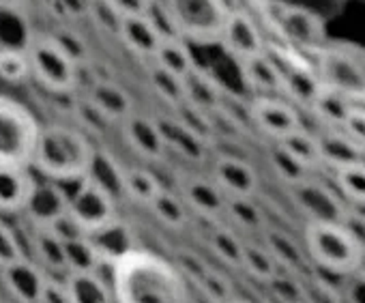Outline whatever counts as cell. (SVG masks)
Returning a JSON list of instances; mask_svg holds the SVG:
<instances>
[{
	"label": "cell",
	"instance_id": "cell-27",
	"mask_svg": "<svg viewBox=\"0 0 365 303\" xmlns=\"http://www.w3.org/2000/svg\"><path fill=\"white\" fill-rule=\"evenodd\" d=\"M209 250L224 267H228L232 271H243L245 239L230 224H226V222L215 224V228L209 235Z\"/></svg>",
	"mask_w": 365,
	"mask_h": 303
},
{
	"label": "cell",
	"instance_id": "cell-55",
	"mask_svg": "<svg viewBox=\"0 0 365 303\" xmlns=\"http://www.w3.org/2000/svg\"><path fill=\"white\" fill-rule=\"evenodd\" d=\"M341 224L354 235V239L361 245H365V211L361 207H356V209L348 207V213H346V217H344Z\"/></svg>",
	"mask_w": 365,
	"mask_h": 303
},
{
	"label": "cell",
	"instance_id": "cell-49",
	"mask_svg": "<svg viewBox=\"0 0 365 303\" xmlns=\"http://www.w3.org/2000/svg\"><path fill=\"white\" fill-rule=\"evenodd\" d=\"M52 39L67 52V56L78 65H88L91 63V52H88V46L84 41L82 35H78L76 31H58V33H52Z\"/></svg>",
	"mask_w": 365,
	"mask_h": 303
},
{
	"label": "cell",
	"instance_id": "cell-22",
	"mask_svg": "<svg viewBox=\"0 0 365 303\" xmlns=\"http://www.w3.org/2000/svg\"><path fill=\"white\" fill-rule=\"evenodd\" d=\"M86 97L112 120V123H123L131 114H135L133 97L129 95L127 88L116 84L114 80H99L95 82L88 91Z\"/></svg>",
	"mask_w": 365,
	"mask_h": 303
},
{
	"label": "cell",
	"instance_id": "cell-18",
	"mask_svg": "<svg viewBox=\"0 0 365 303\" xmlns=\"http://www.w3.org/2000/svg\"><path fill=\"white\" fill-rule=\"evenodd\" d=\"M239 73L254 97H275L284 93V71L269 52L239 61Z\"/></svg>",
	"mask_w": 365,
	"mask_h": 303
},
{
	"label": "cell",
	"instance_id": "cell-19",
	"mask_svg": "<svg viewBox=\"0 0 365 303\" xmlns=\"http://www.w3.org/2000/svg\"><path fill=\"white\" fill-rule=\"evenodd\" d=\"M88 239L93 241L101 265L114 269V265L118 260H123L127 254H131L133 250H138V239H135V230L120 217L112 220L110 224H106L103 228L95 230L88 235Z\"/></svg>",
	"mask_w": 365,
	"mask_h": 303
},
{
	"label": "cell",
	"instance_id": "cell-35",
	"mask_svg": "<svg viewBox=\"0 0 365 303\" xmlns=\"http://www.w3.org/2000/svg\"><path fill=\"white\" fill-rule=\"evenodd\" d=\"M277 144H282V146L288 150V153H290L294 160H299L307 170L316 173V170L322 168V155H320L318 133H312V131H307V129L303 127V129H299L297 133L288 135L286 140H282V142H277Z\"/></svg>",
	"mask_w": 365,
	"mask_h": 303
},
{
	"label": "cell",
	"instance_id": "cell-54",
	"mask_svg": "<svg viewBox=\"0 0 365 303\" xmlns=\"http://www.w3.org/2000/svg\"><path fill=\"white\" fill-rule=\"evenodd\" d=\"M341 294H344V303H365V275L361 273L346 275Z\"/></svg>",
	"mask_w": 365,
	"mask_h": 303
},
{
	"label": "cell",
	"instance_id": "cell-51",
	"mask_svg": "<svg viewBox=\"0 0 365 303\" xmlns=\"http://www.w3.org/2000/svg\"><path fill=\"white\" fill-rule=\"evenodd\" d=\"M22 258L26 256H24V247H22L18 232L9 224L0 222V269H5Z\"/></svg>",
	"mask_w": 365,
	"mask_h": 303
},
{
	"label": "cell",
	"instance_id": "cell-17",
	"mask_svg": "<svg viewBox=\"0 0 365 303\" xmlns=\"http://www.w3.org/2000/svg\"><path fill=\"white\" fill-rule=\"evenodd\" d=\"M120 129H123V138L129 144V148L142 160L159 162L165 155L168 148H165V140H163L157 118L135 112L127 120L120 123Z\"/></svg>",
	"mask_w": 365,
	"mask_h": 303
},
{
	"label": "cell",
	"instance_id": "cell-42",
	"mask_svg": "<svg viewBox=\"0 0 365 303\" xmlns=\"http://www.w3.org/2000/svg\"><path fill=\"white\" fill-rule=\"evenodd\" d=\"M0 78L9 84H24L29 78H33L31 61L26 50L20 48H0Z\"/></svg>",
	"mask_w": 365,
	"mask_h": 303
},
{
	"label": "cell",
	"instance_id": "cell-20",
	"mask_svg": "<svg viewBox=\"0 0 365 303\" xmlns=\"http://www.w3.org/2000/svg\"><path fill=\"white\" fill-rule=\"evenodd\" d=\"M37 185L33 168H0V213H24Z\"/></svg>",
	"mask_w": 365,
	"mask_h": 303
},
{
	"label": "cell",
	"instance_id": "cell-31",
	"mask_svg": "<svg viewBox=\"0 0 365 303\" xmlns=\"http://www.w3.org/2000/svg\"><path fill=\"white\" fill-rule=\"evenodd\" d=\"M226 224L247 235H262L267 226V215L256 198H228Z\"/></svg>",
	"mask_w": 365,
	"mask_h": 303
},
{
	"label": "cell",
	"instance_id": "cell-39",
	"mask_svg": "<svg viewBox=\"0 0 365 303\" xmlns=\"http://www.w3.org/2000/svg\"><path fill=\"white\" fill-rule=\"evenodd\" d=\"M333 179L344 200L356 207H365V160L339 168L333 173Z\"/></svg>",
	"mask_w": 365,
	"mask_h": 303
},
{
	"label": "cell",
	"instance_id": "cell-33",
	"mask_svg": "<svg viewBox=\"0 0 365 303\" xmlns=\"http://www.w3.org/2000/svg\"><path fill=\"white\" fill-rule=\"evenodd\" d=\"M148 209L153 211L157 222L170 230H182L190 224V217H192V211L185 205V200L180 198V194L170 192L165 188L159 192V196L150 202Z\"/></svg>",
	"mask_w": 365,
	"mask_h": 303
},
{
	"label": "cell",
	"instance_id": "cell-23",
	"mask_svg": "<svg viewBox=\"0 0 365 303\" xmlns=\"http://www.w3.org/2000/svg\"><path fill=\"white\" fill-rule=\"evenodd\" d=\"M69 209V198L65 196L63 188L56 181L39 183L24 215L35 228H46L54 217L65 213Z\"/></svg>",
	"mask_w": 365,
	"mask_h": 303
},
{
	"label": "cell",
	"instance_id": "cell-28",
	"mask_svg": "<svg viewBox=\"0 0 365 303\" xmlns=\"http://www.w3.org/2000/svg\"><path fill=\"white\" fill-rule=\"evenodd\" d=\"M63 279L71 303H116L112 284L99 273H67Z\"/></svg>",
	"mask_w": 365,
	"mask_h": 303
},
{
	"label": "cell",
	"instance_id": "cell-1",
	"mask_svg": "<svg viewBox=\"0 0 365 303\" xmlns=\"http://www.w3.org/2000/svg\"><path fill=\"white\" fill-rule=\"evenodd\" d=\"M116 303H192L190 284L172 260L133 250L112 269Z\"/></svg>",
	"mask_w": 365,
	"mask_h": 303
},
{
	"label": "cell",
	"instance_id": "cell-11",
	"mask_svg": "<svg viewBox=\"0 0 365 303\" xmlns=\"http://www.w3.org/2000/svg\"><path fill=\"white\" fill-rule=\"evenodd\" d=\"M69 213L91 235L116 220V200L88 179H82L69 200Z\"/></svg>",
	"mask_w": 365,
	"mask_h": 303
},
{
	"label": "cell",
	"instance_id": "cell-58",
	"mask_svg": "<svg viewBox=\"0 0 365 303\" xmlns=\"http://www.w3.org/2000/svg\"><path fill=\"white\" fill-rule=\"evenodd\" d=\"M110 3L118 9L123 18H138L146 14L150 0H110Z\"/></svg>",
	"mask_w": 365,
	"mask_h": 303
},
{
	"label": "cell",
	"instance_id": "cell-12",
	"mask_svg": "<svg viewBox=\"0 0 365 303\" xmlns=\"http://www.w3.org/2000/svg\"><path fill=\"white\" fill-rule=\"evenodd\" d=\"M178 194L185 200L192 213L200 215L209 222H226V209H228V196L226 192L207 177L185 175L178 181Z\"/></svg>",
	"mask_w": 365,
	"mask_h": 303
},
{
	"label": "cell",
	"instance_id": "cell-15",
	"mask_svg": "<svg viewBox=\"0 0 365 303\" xmlns=\"http://www.w3.org/2000/svg\"><path fill=\"white\" fill-rule=\"evenodd\" d=\"M213 181L228 198H256L260 192V177L252 164L235 155H222L213 162Z\"/></svg>",
	"mask_w": 365,
	"mask_h": 303
},
{
	"label": "cell",
	"instance_id": "cell-38",
	"mask_svg": "<svg viewBox=\"0 0 365 303\" xmlns=\"http://www.w3.org/2000/svg\"><path fill=\"white\" fill-rule=\"evenodd\" d=\"M163 190L161 181L146 168H127L125 175V198L142 205V207H150V202L159 196V192Z\"/></svg>",
	"mask_w": 365,
	"mask_h": 303
},
{
	"label": "cell",
	"instance_id": "cell-7",
	"mask_svg": "<svg viewBox=\"0 0 365 303\" xmlns=\"http://www.w3.org/2000/svg\"><path fill=\"white\" fill-rule=\"evenodd\" d=\"M165 5L174 16L178 37L198 46L220 43L235 9L228 0H165Z\"/></svg>",
	"mask_w": 365,
	"mask_h": 303
},
{
	"label": "cell",
	"instance_id": "cell-47",
	"mask_svg": "<svg viewBox=\"0 0 365 303\" xmlns=\"http://www.w3.org/2000/svg\"><path fill=\"white\" fill-rule=\"evenodd\" d=\"M73 114L80 123V127L86 131H93V133H103L110 125H114L86 95L84 97H78L73 101Z\"/></svg>",
	"mask_w": 365,
	"mask_h": 303
},
{
	"label": "cell",
	"instance_id": "cell-26",
	"mask_svg": "<svg viewBox=\"0 0 365 303\" xmlns=\"http://www.w3.org/2000/svg\"><path fill=\"white\" fill-rule=\"evenodd\" d=\"M118 39L123 41V46L133 52L135 56L142 58H155L159 46H161V35L157 33V29L146 20V16H138V18H125L123 20V29Z\"/></svg>",
	"mask_w": 365,
	"mask_h": 303
},
{
	"label": "cell",
	"instance_id": "cell-48",
	"mask_svg": "<svg viewBox=\"0 0 365 303\" xmlns=\"http://www.w3.org/2000/svg\"><path fill=\"white\" fill-rule=\"evenodd\" d=\"M303 282H305L307 303H344L341 288H335L333 284H329L327 277L305 273Z\"/></svg>",
	"mask_w": 365,
	"mask_h": 303
},
{
	"label": "cell",
	"instance_id": "cell-45",
	"mask_svg": "<svg viewBox=\"0 0 365 303\" xmlns=\"http://www.w3.org/2000/svg\"><path fill=\"white\" fill-rule=\"evenodd\" d=\"M196 288L202 292L207 303H230L232 299H237L230 277L220 269H211Z\"/></svg>",
	"mask_w": 365,
	"mask_h": 303
},
{
	"label": "cell",
	"instance_id": "cell-3",
	"mask_svg": "<svg viewBox=\"0 0 365 303\" xmlns=\"http://www.w3.org/2000/svg\"><path fill=\"white\" fill-rule=\"evenodd\" d=\"M262 22L277 35L279 43L316 58V54L329 43L322 20L299 5L284 0H254Z\"/></svg>",
	"mask_w": 365,
	"mask_h": 303
},
{
	"label": "cell",
	"instance_id": "cell-21",
	"mask_svg": "<svg viewBox=\"0 0 365 303\" xmlns=\"http://www.w3.org/2000/svg\"><path fill=\"white\" fill-rule=\"evenodd\" d=\"M262 243L273 254V258L277 260V265L282 267V271L297 273V275L309 273L307 271V265L312 260L307 256V250H305V245H301L299 241H294L292 235H288L284 230L267 228L262 232Z\"/></svg>",
	"mask_w": 365,
	"mask_h": 303
},
{
	"label": "cell",
	"instance_id": "cell-43",
	"mask_svg": "<svg viewBox=\"0 0 365 303\" xmlns=\"http://www.w3.org/2000/svg\"><path fill=\"white\" fill-rule=\"evenodd\" d=\"M269 288H271V297L275 299V303H307L303 275L282 271L269 284Z\"/></svg>",
	"mask_w": 365,
	"mask_h": 303
},
{
	"label": "cell",
	"instance_id": "cell-29",
	"mask_svg": "<svg viewBox=\"0 0 365 303\" xmlns=\"http://www.w3.org/2000/svg\"><path fill=\"white\" fill-rule=\"evenodd\" d=\"M155 65H159L161 69L187 80L194 71H196V58L190 50V43L180 37H174V39H163L155 58H153Z\"/></svg>",
	"mask_w": 365,
	"mask_h": 303
},
{
	"label": "cell",
	"instance_id": "cell-61",
	"mask_svg": "<svg viewBox=\"0 0 365 303\" xmlns=\"http://www.w3.org/2000/svg\"><path fill=\"white\" fill-rule=\"evenodd\" d=\"M230 303H250V301H243V299H232Z\"/></svg>",
	"mask_w": 365,
	"mask_h": 303
},
{
	"label": "cell",
	"instance_id": "cell-25",
	"mask_svg": "<svg viewBox=\"0 0 365 303\" xmlns=\"http://www.w3.org/2000/svg\"><path fill=\"white\" fill-rule=\"evenodd\" d=\"M125 175H127V168L112 153H108L103 148H97L86 179L99 185L118 202L125 198Z\"/></svg>",
	"mask_w": 365,
	"mask_h": 303
},
{
	"label": "cell",
	"instance_id": "cell-57",
	"mask_svg": "<svg viewBox=\"0 0 365 303\" xmlns=\"http://www.w3.org/2000/svg\"><path fill=\"white\" fill-rule=\"evenodd\" d=\"M41 303H71L69 290L65 286V279H48V286L43 290Z\"/></svg>",
	"mask_w": 365,
	"mask_h": 303
},
{
	"label": "cell",
	"instance_id": "cell-60",
	"mask_svg": "<svg viewBox=\"0 0 365 303\" xmlns=\"http://www.w3.org/2000/svg\"><path fill=\"white\" fill-rule=\"evenodd\" d=\"M354 273L365 275V245H361V256H359V265H356V271Z\"/></svg>",
	"mask_w": 365,
	"mask_h": 303
},
{
	"label": "cell",
	"instance_id": "cell-56",
	"mask_svg": "<svg viewBox=\"0 0 365 303\" xmlns=\"http://www.w3.org/2000/svg\"><path fill=\"white\" fill-rule=\"evenodd\" d=\"M52 7H58V14L69 20L88 18V0H54Z\"/></svg>",
	"mask_w": 365,
	"mask_h": 303
},
{
	"label": "cell",
	"instance_id": "cell-13",
	"mask_svg": "<svg viewBox=\"0 0 365 303\" xmlns=\"http://www.w3.org/2000/svg\"><path fill=\"white\" fill-rule=\"evenodd\" d=\"M220 43L224 46V50H228V54L237 58V63L267 52L262 29L258 26L254 16L243 7H235L230 11Z\"/></svg>",
	"mask_w": 365,
	"mask_h": 303
},
{
	"label": "cell",
	"instance_id": "cell-6",
	"mask_svg": "<svg viewBox=\"0 0 365 303\" xmlns=\"http://www.w3.org/2000/svg\"><path fill=\"white\" fill-rule=\"evenodd\" d=\"M322 86L352 106H365V50L354 43H327L314 58Z\"/></svg>",
	"mask_w": 365,
	"mask_h": 303
},
{
	"label": "cell",
	"instance_id": "cell-53",
	"mask_svg": "<svg viewBox=\"0 0 365 303\" xmlns=\"http://www.w3.org/2000/svg\"><path fill=\"white\" fill-rule=\"evenodd\" d=\"M341 131L365 153V106L350 108V112L341 125Z\"/></svg>",
	"mask_w": 365,
	"mask_h": 303
},
{
	"label": "cell",
	"instance_id": "cell-50",
	"mask_svg": "<svg viewBox=\"0 0 365 303\" xmlns=\"http://www.w3.org/2000/svg\"><path fill=\"white\" fill-rule=\"evenodd\" d=\"M144 16L157 29V33L161 35V39H174V37H178L174 16L168 9L165 0H150V5H148V9H146Z\"/></svg>",
	"mask_w": 365,
	"mask_h": 303
},
{
	"label": "cell",
	"instance_id": "cell-30",
	"mask_svg": "<svg viewBox=\"0 0 365 303\" xmlns=\"http://www.w3.org/2000/svg\"><path fill=\"white\" fill-rule=\"evenodd\" d=\"M31 250L35 262L46 269L48 273H63L67 275V258H65V243L56 239L46 228H35L31 237Z\"/></svg>",
	"mask_w": 365,
	"mask_h": 303
},
{
	"label": "cell",
	"instance_id": "cell-37",
	"mask_svg": "<svg viewBox=\"0 0 365 303\" xmlns=\"http://www.w3.org/2000/svg\"><path fill=\"white\" fill-rule=\"evenodd\" d=\"M350 108L352 103L346 97L324 86L309 112L324 125V129H341Z\"/></svg>",
	"mask_w": 365,
	"mask_h": 303
},
{
	"label": "cell",
	"instance_id": "cell-10",
	"mask_svg": "<svg viewBox=\"0 0 365 303\" xmlns=\"http://www.w3.org/2000/svg\"><path fill=\"white\" fill-rule=\"evenodd\" d=\"M252 120H254L256 131L273 138L275 142H282L288 135L303 129L299 110L290 101L282 99L279 95L254 97L252 99Z\"/></svg>",
	"mask_w": 365,
	"mask_h": 303
},
{
	"label": "cell",
	"instance_id": "cell-34",
	"mask_svg": "<svg viewBox=\"0 0 365 303\" xmlns=\"http://www.w3.org/2000/svg\"><path fill=\"white\" fill-rule=\"evenodd\" d=\"M243 271L247 275H252L256 282L262 284H271L279 273L282 267L277 265V260L273 258V254L267 250V245L260 241H247L245 239V252H243Z\"/></svg>",
	"mask_w": 365,
	"mask_h": 303
},
{
	"label": "cell",
	"instance_id": "cell-62",
	"mask_svg": "<svg viewBox=\"0 0 365 303\" xmlns=\"http://www.w3.org/2000/svg\"><path fill=\"white\" fill-rule=\"evenodd\" d=\"M228 3H230V0H228Z\"/></svg>",
	"mask_w": 365,
	"mask_h": 303
},
{
	"label": "cell",
	"instance_id": "cell-4",
	"mask_svg": "<svg viewBox=\"0 0 365 303\" xmlns=\"http://www.w3.org/2000/svg\"><path fill=\"white\" fill-rule=\"evenodd\" d=\"M303 245L309 260L331 275H350L356 271L361 243L344 224L307 222L303 230Z\"/></svg>",
	"mask_w": 365,
	"mask_h": 303
},
{
	"label": "cell",
	"instance_id": "cell-32",
	"mask_svg": "<svg viewBox=\"0 0 365 303\" xmlns=\"http://www.w3.org/2000/svg\"><path fill=\"white\" fill-rule=\"evenodd\" d=\"M185 88H187V103L205 112L217 110L224 95V86L217 82V78L200 67H196V71L185 80Z\"/></svg>",
	"mask_w": 365,
	"mask_h": 303
},
{
	"label": "cell",
	"instance_id": "cell-36",
	"mask_svg": "<svg viewBox=\"0 0 365 303\" xmlns=\"http://www.w3.org/2000/svg\"><path fill=\"white\" fill-rule=\"evenodd\" d=\"M148 84L155 91V95L165 101L172 110L182 106L187 101V88H185V80L161 69L159 65L150 63L148 67Z\"/></svg>",
	"mask_w": 365,
	"mask_h": 303
},
{
	"label": "cell",
	"instance_id": "cell-14",
	"mask_svg": "<svg viewBox=\"0 0 365 303\" xmlns=\"http://www.w3.org/2000/svg\"><path fill=\"white\" fill-rule=\"evenodd\" d=\"M159 127L165 140V148L176 153L180 160H185L187 164L202 166L211 158V138L198 133L196 129L187 127L185 123H180L176 116H159Z\"/></svg>",
	"mask_w": 365,
	"mask_h": 303
},
{
	"label": "cell",
	"instance_id": "cell-41",
	"mask_svg": "<svg viewBox=\"0 0 365 303\" xmlns=\"http://www.w3.org/2000/svg\"><path fill=\"white\" fill-rule=\"evenodd\" d=\"M65 258H67V273H99V269L103 267L88 237L65 243Z\"/></svg>",
	"mask_w": 365,
	"mask_h": 303
},
{
	"label": "cell",
	"instance_id": "cell-8",
	"mask_svg": "<svg viewBox=\"0 0 365 303\" xmlns=\"http://www.w3.org/2000/svg\"><path fill=\"white\" fill-rule=\"evenodd\" d=\"M33 78L48 91L67 95L80 82V67L52 39V35H33L26 43Z\"/></svg>",
	"mask_w": 365,
	"mask_h": 303
},
{
	"label": "cell",
	"instance_id": "cell-9",
	"mask_svg": "<svg viewBox=\"0 0 365 303\" xmlns=\"http://www.w3.org/2000/svg\"><path fill=\"white\" fill-rule=\"evenodd\" d=\"M288 192H290L292 202L307 217V222L341 224L348 213V205H346L344 196L337 194L327 183L314 179V175L299 185L288 188Z\"/></svg>",
	"mask_w": 365,
	"mask_h": 303
},
{
	"label": "cell",
	"instance_id": "cell-16",
	"mask_svg": "<svg viewBox=\"0 0 365 303\" xmlns=\"http://www.w3.org/2000/svg\"><path fill=\"white\" fill-rule=\"evenodd\" d=\"M0 277H3L7 292L18 303H41L43 290L50 279L48 271L29 258H22L5 269H0Z\"/></svg>",
	"mask_w": 365,
	"mask_h": 303
},
{
	"label": "cell",
	"instance_id": "cell-2",
	"mask_svg": "<svg viewBox=\"0 0 365 303\" xmlns=\"http://www.w3.org/2000/svg\"><path fill=\"white\" fill-rule=\"evenodd\" d=\"M95 146L88 135L69 125L41 127L33 158V170L50 181H80L86 179Z\"/></svg>",
	"mask_w": 365,
	"mask_h": 303
},
{
	"label": "cell",
	"instance_id": "cell-46",
	"mask_svg": "<svg viewBox=\"0 0 365 303\" xmlns=\"http://www.w3.org/2000/svg\"><path fill=\"white\" fill-rule=\"evenodd\" d=\"M88 18L95 22L97 29H101L112 37L120 35L123 20H125L110 0H88Z\"/></svg>",
	"mask_w": 365,
	"mask_h": 303
},
{
	"label": "cell",
	"instance_id": "cell-5",
	"mask_svg": "<svg viewBox=\"0 0 365 303\" xmlns=\"http://www.w3.org/2000/svg\"><path fill=\"white\" fill-rule=\"evenodd\" d=\"M41 127L33 112L0 95V168H33Z\"/></svg>",
	"mask_w": 365,
	"mask_h": 303
},
{
	"label": "cell",
	"instance_id": "cell-59",
	"mask_svg": "<svg viewBox=\"0 0 365 303\" xmlns=\"http://www.w3.org/2000/svg\"><path fill=\"white\" fill-rule=\"evenodd\" d=\"M22 5V0H0V9H5V11H16L20 9Z\"/></svg>",
	"mask_w": 365,
	"mask_h": 303
},
{
	"label": "cell",
	"instance_id": "cell-40",
	"mask_svg": "<svg viewBox=\"0 0 365 303\" xmlns=\"http://www.w3.org/2000/svg\"><path fill=\"white\" fill-rule=\"evenodd\" d=\"M269 166L273 168L275 177H277L284 185H288V188H294V185L303 183L305 179H309V177L314 175V173L307 170L299 160H294L282 144H275V146L271 148V153H269Z\"/></svg>",
	"mask_w": 365,
	"mask_h": 303
},
{
	"label": "cell",
	"instance_id": "cell-44",
	"mask_svg": "<svg viewBox=\"0 0 365 303\" xmlns=\"http://www.w3.org/2000/svg\"><path fill=\"white\" fill-rule=\"evenodd\" d=\"M172 262H174V267L178 269V273L187 279V284H194V286H198V284L207 277V273L213 269V267L207 262L205 256H200V254H196V252H192V250H185V247H180V250L174 252Z\"/></svg>",
	"mask_w": 365,
	"mask_h": 303
},
{
	"label": "cell",
	"instance_id": "cell-52",
	"mask_svg": "<svg viewBox=\"0 0 365 303\" xmlns=\"http://www.w3.org/2000/svg\"><path fill=\"white\" fill-rule=\"evenodd\" d=\"M46 230H50L56 239H61L63 243H69V241H76V239H82V237H88V232L80 226V222L69 213V209L65 213H61L58 217H54Z\"/></svg>",
	"mask_w": 365,
	"mask_h": 303
},
{
	"label": "cell",
	"instance_id": "cell-24",
	"mask_svg": "<svg viewBox=\"0 0 365 303\" xmlns=\"http://www.w3.org/2000/svg\"><path fill=\"white\" fill-rule=\"evenodd\" d=\"M318 142H320L322 168H331L333 173L365 160L363 150L341 129H324L322 133H318Z\"/></svg>",
	"mask_w": 365,
	"mask_h": 303
}]
</instances>
